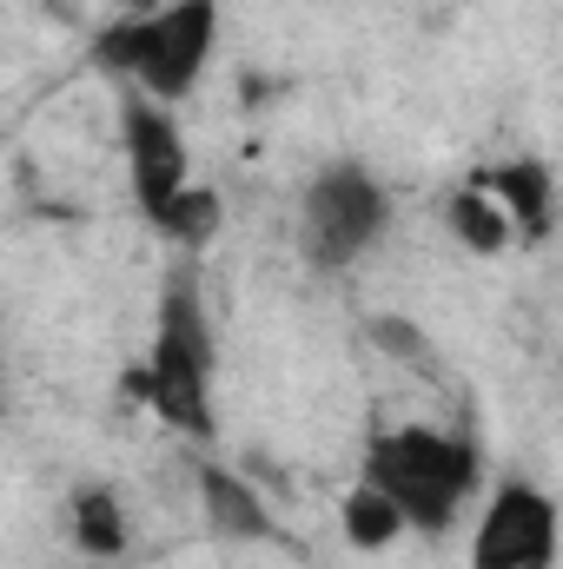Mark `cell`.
Here are the masks:
<instances>
[{"mask_svg":"<svg viewBox=\"0 0 563 569\" xmlns=\"http://www.w3.org/2000/svg\"><path fill=\"white\" fill-rule=\"evenodd\" d=\"M213 378H219V345H213V311L199 298L192 272L159 291L152 311V345L146 365L134 371L140 405L166 430H179L186 443H213L219 437V405H213Z\"/></svg>","mask_w":563,"mask_h":569,"instance_id":"cell-1","label":"cell"},{"mask_svg":"<svg viewBox=\"0 0 563 569\" xmlns=\"http://www.w3.org/2000/svg\"><path fill=\"white\" fill-rule=\"evenodd\" d=\"M484 450L477 430L444 425H398L365 443V483H378L418 537H451L457 517L477 503Z\"/></svg>","mask_w":563,"mask_h":569,"instance_id":"cell-2","label":"cell"},{"mask_svg":"<svg viewBox=\"0 0 563 569\" xmlns=\"http://www.w3.org/2000/svg\"><path fill=\"white\" fill-rule=\"evenodd\" d=\"M219 53V0H166L159 13H120L93 40V67L127 93L179 107Z\"/></svg>","mask_w":563,"mask_h":569,"instance_id":"cell-3","label":"cell"},{"mask_svg":"<svg viewBox=\"0 0 563 569\" xmlns=\"http://www.w3.org/2000/svg\"><path fill=\"white\" fill-rule=\"evenodd\" d=\"M392 186L365 166V159H325L305 186H298V259L312 272H352L358 259H372L392 232Z\"/></svg>","mask_w":563,"mask_h":569,"instance_id":"cell-4","label":"cell"},{"mask_svg":"<svg viewBox=\"0 0 563 569\" xmlns=\"http://www.w3.org/2000/svg\"><path fill=\"white\" fill-rule=\"evenodd\" d=\"M563 510L531 477H497L477 530H471V569H557Z\"/></svg>","mask_w":563,"mask_h":569,"instance_id":"cell-5","label":"cell"},{"mask_svg":"<svg viewBox=\"0 0 563 569\" xmlns=\"http://www.w3.org/2000/svg\"><path fill=\"white\" fill-rule=\"evenodd\" d=\"M120 146H127V186H134V206L152 226L186 186H192V152L186 133L172 120V107L146 100V93H120Z\"/></svg>","mask_w":563,"mask_h":569,"instance_id":"cell-6","label":"cell"},{"mask_svg":"<svg viewBox=\"0 0 563 569\" xmlns=\"http://www.w3.org/2000/svg\"><path fill=\"white\" fill-rule=\"evenodd\" d=\"M192 490H199V523L219 543H273L279 537V517H273L266 490L253 477H239L233 463H213L206 457L199 477H192Z\"/></svg>","mask_w":563,"mask_h":569,"instance_id":"cell-7","label":"cell"},{"mask_svg":"<svg viewBox=\"0 0 563 569\" xmlns=\"http://www.w3.org/2000/svg\"><path fill=\"white\" fill-rule=\"evenodd\" d=\"M477 179H484V186H491V192L504 199V212H511L517 239L544 246V239L557 232V172H551L544 159L517 152V159H504V166H484Z\"/></svg>","mask_w":563,"mask_h":569,"instance_id":"cell-8","label":"cell"},{"mask_svg":"<svg viewBox=\"0 0 563 569\" xmlns=\"http://www.w3.org/2000/svg\"><path fill=\"white\" fill-rule=\"evenodd\" d=\"M67 537L87 563H120L134 550V523H127V497L113 483H73L67 497Z\"/></svg>","mask_w":563,"mask_h":569,"instance_id":"cell-9","label":"cell"},{"mask_svg":"<svg viewBox=\"0 0 563 569\" xmlns=\"http://www.w3.org/2000/svg\"><path fill=\"white\" fill-rule=\"evenodd\" d=\"M444 232L464 246V252H477V259H497L511 239H517V226H511V212H504V199L471 172L451 199H444Z\"/></svg>","mask_w":563,"mask_h":569,"instance_id":"cell-10","label":"cell"},{"mask_svg":"<svg viewBox=\"0 0 563 569\" xmlns=\"http://www.w3.org/2000/svg\"><path fill=\"white\" fill-rule=\"evenodd\" d=\"M338 530H345V543H352V550H365V557H378V550H392L398 537H412L405 510H398L378 483H365V477L338 497Z\"/></svg>","mask_w":563,"mask_h":569,"instance_id":"cell-11","label":"cell"},{"mask_svg":"<svg viewBox=\"0 0 563 569\" xmlns=\"http://www.w3.org/2000/svg\"><path fill=\"white\" fill-rule=\"evenodd\" d=\"M152 232H159L166 246H179V252H206V246H219V232H226V192L192 179V186L152 219Z\"/></svg>","mask_w":563,"mask_h":569,"instance_id":"cell-12","label":"cell"},{"mask_svg":"<svg viewBox=\"0 0 563 569\" xmlns=\"http://www.w3.org/2000/svg\"><path fill=\"white\" fill-rule=\"evenodd\" d=\"M365 338L378 345V351H392V358H405V365H424L431 358V345H424V331L412 318H392V311H378L372 325H365Z\"/></svg>","mask_w":563,"mask_h":569,"instance_id":"cell-13","label":"cell"},{"mask_svg":"<svg viewBox=\"0 0 563 569\" xmlns=\"http://www.w3.org/2000/svg\"><path fill=\"white\" fill-rule=\"evenodd\" d=\"M120 7H127V13H159L166 0H120Z\"/></svg>","mask_w":563,"mask_h":569,"instance_id":"cell-14","label":"cell"}]
</instances>
